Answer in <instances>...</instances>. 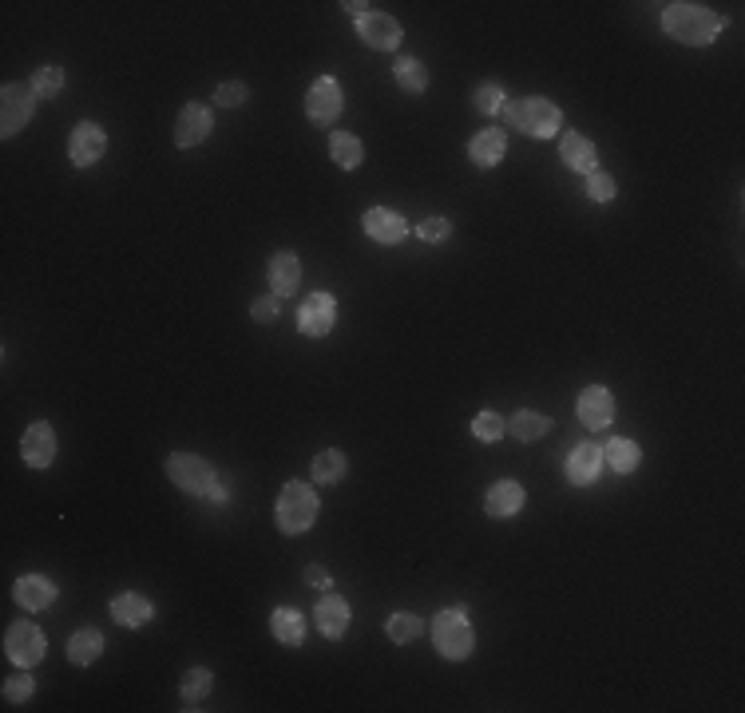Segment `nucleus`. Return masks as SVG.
I'll return each mask as SVG.
<instances>
[{
	"instance_id": "obj_1",
	"label": "nucleus",
	"mask_w": 745,
	"mask_h": 713,
	"mask_svg": "<svg viewBox=\"0 0 745 713\" xmlns=\"http://www.w3.org/2000/svg\"><path fill=\"white\" fill-rule=\"evenodd\" d=\"M662 28H666V36L678 40V44L706 48V44L718 40V32L726 28V20H722L714 8H706V4H686V0H678V4H666V8H662Z\"/></svg>"
},
{
	"instance_id": "obj_2",
	"label": "nucleus",
	"mask_w": 745,
	"mask_h": 713,
	"mask_svg": "<svg viewBox=\"0 0 745 713\" xmlns=\"http://www.w3.org/2000/svg\"><path fill=\"white\" fill-rule=\"evenodd\" d=\"M318 492L302 480H290L282 492H278V504H274V519H278V531L282 535H302L318 523Z\"/></svg>"
},
{
	"instance_id": "obj_3",
	"label": "nucleus",
	"mask_w": 745,
	"mask_h": 713,
	"mask_svg": "<svg viewBox=\"0 0 745 713\" xmlns=\"http://www.w3.org/2000/svg\"><path fill=\"white\" fill-rule=\"evenodd\" d=\"M500 115H504L516 131H524V135H532V139H551V135H559V127H563V111L551 100H543V96H528V100H520V103H508Z\"/></svg>"
},
{
	"instance_id": "obj_4",
	"label": "nucleus",
	"mask_w": 745,
	"mask_h": 713,
	"mask_svg": "<svg viewBox=\"0 0 745 713\" xmlns=\"http://www.w3.org/2000/svg\"><path fill=\"white\" fill-rule=\"evenodd\" d=\"M432 638H436V650H440L448 662H464V658L476 650V630H472L464 607H448V611L436 614Z\"/></svg>"
},
{
	"instance_id": "obj_5",
	"label": "nucleus",
	"mask_w": 745,
	"mask_h": 713,
	"mask_svg": "<svg viewBox=\"0 0 745 713\" xmlns=\"http://www.w3.org/2000/svg\"><path fill=\"white\" fill-rule=\"evenodd\" d=\"M167 476L187 496H211V488L218 484L211 464L203 456H191V452H171L167 456Z\"/></svg>"
},
{
	"instance_id": "obj_6",
	"label": "nucleus",
	"mask_w": 745,
	"mask_h": 713,
	"mask_svg": "<svg viewBox=\"0 0 745 713\" xmlns=\"http://www.w3.org/2000/svg\"><path fill=\"white\" fill-rule=\"evenodd\" d=\"M4 654H8V662H12L16 670L40 666V662H44V630L32 626V622H24V618L12 622L8 634H4Z\"/></svg>"
},
{
	"instance_id": "obj_7",
	"label": "nucleus",
	"mask_w": 745,
	"mask_h": 713,
	"mask_svg": "<svg viewBox=\"0 0 745 713\" xmlns=\"http://www.w3.org/2000/svg\"><path fill=\"white\" fill-rule=\"evenodd\" d=\"M36 92H32V84H4V92H0V135L4 139H12L32 115H36Z\"/></svg>"
},
{
	"instance_id": "obj_8",
	"label": "nucleus",
	"mask_w": 745,
	"mask_h": 713,
	"mask_svg": "<svg viewBox=\"0 0 745 713\" xmlns=\"http://www.w3.org/2000/svg\"><path fill=\"white\" fill-rule=\"evenodd\" d=\"M341 107H345V96H341V84L333 76H321V80L310 84V92H306V115H310V123L329 127L341 115Z\"/></svg>"
},
{
	"instance_id": "obj_9",
	"label": "nucleus",
	"mask_w": 745,
	"mask_h": 713,
	"mask_svg": "<svg viewBox=\"0 0 745 713\" xmlns=\"http://www.w3.org/2000/svg\"><path fill=\"white\" fill-rule=\"evenodd\" d=\"M107 151V135L100 123H76V131H72V139H68V159L76 163V167H92V163H100Z\"/></svg>"
},
{
	"instance_id": "obj_10",
	"label": "nucleus",
	"mask_w": 745,
	"mask_h": 713,
	"mask_svg": "<svg viewBox=\"0 0 745 713\" xmlns=\"http://www.w3.org/2000/svg\"><path fill=\"white\" fill-rule=\"evenodd\" d=\"M333 325H337V302H333V294H325V290L310 294L302 302V309H298V329L306 337H325Z\"/></svg>"
},
{
	"instance_id": "obj_11",
	"label": "nucleus",
	"mask_w": 745,
	"mask_h": 713,
	"mask_svg": "<svg viewBox=\"0 0 745 713\" xmlns=\"http://www.w3.org/2000/svg\"><path fill=\"white\" fill-rule=\"evenodd\" d=\"M361 226H365V234H369L373 242H381V246H397V242H405V234H409L405 214H397V210H389V206L365 210Z\"/></svg>"
},
{
	"instance_id": "obj_12",
	"label": "nucleus",
	"mask_w": 745,
	"mask_h": 713,
	"mask_svg": "<svg viewBox=\"0 0 745 713\" xmlns=\"http://www.w3.org/2000/svg\"><path fill=\"white\" fill-rule=\"evenodd\" d=\"M20 456H24L28 468H48V464L56 460V428L44 424V420H36V424L20 436Z\"/></svg>"
},
{
	"instance_id": "obj_13",
	"label": "nucleus",
	"mask_w": 745,
	"mask_h": 713,
	"mask_svg": "<svg viewBox=\"0 0 745 713\" xmlns=\"http://www.w3.org/2000/svg\"><path fill=\"white\" fill-rule=\"evenodd\" d=\"M357 32H361V40L369 48H381V52H389V48L401 44V24L389 12H361L357 16Z\"/></svg>"
},
{
	"instance_id": "obj_14",
	"label": "nucleus",
	"mask_w": 745,
	"mask_h": 713,
	"mask_svg": "<svg viewBox=\"0 0 745 713\" xmlns=\"http://www.w3.org/2000/svg\"><path fill=\"white\" fill-rule=\"evenodd\" d=\"M211 135V111L203 103H187L175 119V147H199Z\"/></svg>"
},
{
	"instance_id": "obj_15",
	"label": "nucleus",
	"mask_w": 745,
	"mask_h": 713,
	"mask_svg": "<svg viewBox=\"0 0 745 713\" xmlns=\"http://www.w3.org/2000/svg\"><path fill=\"white\" fill-rule=\"evenodd\" d=\"M12 599L24 611H48L56 603V583L44 579V575H20L16 587H12Z\"/></svg>"
},
{
	"instance_id": "obj_16",
	"label": "nucleus",
	"mask_w": 745,
	"mask_h": 713,
	"mask_svg": "<svg viewBox=\"0 0 745 713\" xmlns=\"http://www.w3.org/2000/svg\"><path fill=\"white\" fill-rule=\"evenodd\" d=\"M599 472H603V448H599V444H579V448L567 456V480H571L575 488L599 484Z\"/></svg>"
},
{
	"instance_id": "obj_17",
	"label": "nucleus",
	"mask_w": 745,
	"mask_h": 713,
	"mask_svg": "<svg viewBox=\"0 0 745 713\" xmlns=\"http://www.w3.org/2000/svg\"><path fill=\"white\" fill-rule=\"evenodd\" d=\"M266 278H270L274 298L294 294L298 282H302V262H298V254H294V250H278V254L270 258V266H266Z\"/></svg>"
},
{
	"instance_id": "obj_18",
	"label": "nucleus",
	"mask_w": 745,
	"mask_h": 713,
	"mask_svg": "<svg viewBox=\"0 0 745 713\" xmlns=\"http://www.w3.org/2000/svg\"><path fill=\"white\" fill-rule=\"evenodd\" d=\"M579 420L587 428H607L615 420V401H611V393L603 385H587L579 393Z\"/></svg>"
},
{
	"instance_id": "obj_19",
	"label": "nucleus",
	"mask_w": 745,
	"mask_h": 713,
	"mask_svg": "<svg viewBox=\"0 0 745 713\" xmlns=\"http://www.w3.org/2000/svg\"><path fill=\"white\" fill-rule=\"evenodd\" d=\"M520 508H524V488L516 480H496L484 496V511L492 519H512V515H520Z\"/></svg>"
},
{
	"instance_id": "obj_20",
	"label": "nucleus",
	"mask_w": 745,
	"mask_h": 713,
	"mask_svg": "<svg viewBox=\"0 0 745 713\" xmlns=\"http://www.w3.org/2000/svg\"><path fill=\"white\" fill-rule=\"evenodd\" d=\"M559 159H563L571 171H579V175H595V171H599V151H595V143L583 139V135H575V131L563 135Z\"/></svg>"
},
{
	"instance_id": "obj_21",
	"label": "nucleus",
	"mask_w": 745,
	"mask_h": 713,
	"mask_svg": "<svg viewBox=\"0 0 745 713\" xmlns=\"http://www.w3.org/2000/svg\"><path fill=\"white\" fill-rule=\"evenodd\" d=\"M349 618H353V611H349V603L341 595H325L318 607H314V622H318V630L325 638H345Z\"/></svg>"
},
{
	"instance_id": "obj_22",
	"label": "nucleus",
	"mask_w": 745,
	"mask_h": 713,
	"mask_svg": "<svg viewBox=\"0 0 745 713\" xmlns=\"http://www.w3.org/2000/svg\"><path fill=\"white\" fill-rule=\"evenodd\" d=\"M111 618L119 622V626H147L151 618H155V607H151V599H143V595H135V591H123V595H115L111 599Z\"/></svg>"
},
{
	"instance_id": "obj_23",
	"label": "nucleus",
	"mask_w": 745,
	"mask_h": 713,
	"mask_svg": "<svg viewBox=\"0 0 745 713\" xmlns=\"http://www.w3.org/2000/svg\"><path fill=\"white\" fill-rule=\"evenodd\" d=\"M508 155V135L504 131H480L472 143H468V159L476 163V167H496L500 159Z\"/></svg>"
},
{
	"instance_id": "obj_24",
	"label": "nucleus",
	"mask_w": 745,
	"mask_h": 713,
	"mask_svg": "<svg viewBox=\"0 0 745 713\" xmlns=\"http://www.w3.org/2000/svg\"><path fill=\"white\" fill-rule=\"evenodd\" d=\"M270 634H274L282 646H302V638H306V618H302V611L278 607V611L270 614Z\"/></svg>"
},
{
	"instance_id": "obj_25",
	"label": "nucleus",
	"mask_w": 745,
	"mask_h": 713,
	"mask_svg": "<svg viewBox=\"0 0 745 713\" xmlns=\"http://www.w3.org/2000/svg\"><path fill=\"white\" fill-rule=\"evenodd\" d=\"M100 654H104V634H100L96 626H80V630L72 634V642H68V658H72L76 666H92Z\"/></svg>"
},
{
	"instance_id": "obj_26",
	"label": "nucleus",
	"mask_w": 745,
	"mask_h": 713,
	"mask_svg": "<svg viewBox=\"0 0 745 713\" xmlns=\"http://www.w3.org/2000/svg\"><path fill=\"white\" fill-rule=\"evenodd\" d=\"M329 155H333V163H337L341 171H357L361 159H365V147H361L357 135H349V131H333V135H329Z\"/></svg>"
},
{
	"instance_id": "obj_27",
	"label": "nucleus",
	"mask_w": 745,
	"mask_h": 713,
	"mask_svg": "<svg viewBox=\"0 0 745 713\" xmlns=\"http://www.w3.org/2000/svg\"><path fill=\"white\" fill-rule=\"evenodd\" d=\"M603 460L619 472V476H627V472H635L642 460L639 444L635 440H627V436H615V440H607V448H603Z\"/></svg>"
},
{
	"instance_id": "obj_28",
	"label": "nucleus",
	"mask_w": 745,
	"mask_h": 713,
	"mask_svg": "<svg viewBox=\"0 0 745 713\" xmlns=\"http://www.w3.org/2000/svg\"><path fill=\"white\" fill-rule=\"evenodd\" d=\"M393 80H397V88L409 92V96H421L428 88V72L417 56H401L397 68H393Z\"/></svg>"
},
{
	"instance_id": "obj_29",
	"label": "nucleus",
	"mask_w": 745,
	"mask_h": 713,
	"mask_svg": "<svg viewBox=\"0 0 745 713\" xmlns=\"http://www.w3.org/2000/svg\"><path fill=\"white\" fill-rule=\"evenodd\" d=\"M214 686V674L207 670V666H195V670H187L183 674V686H179V694H183V702H187V710H195L207 694H211Z\"/></svg>"
},
{
	"instance_id": "obj_30",
	"label": "nucleus",
	"mask_w": 745,
	"mask_h": 713,
	"mask_svg": "<svg viewBox=\"0 0 745 713\" xmlns=\"http://www.w3.org/2000/svg\"><path fill=\"white\" fill-rule=\"evenodd\" d=\"M314 484H341V476L349 472V464H345V456L337 452V448H325V452H318L314 456Z\"/></svg>"
},
{
	"instance_id": "obj_31",
	"label": "nucleus",
	"mask_w": 745,
	"mask_h": 713,
	"mask_svg": "<svg viewBox=\"0 0 745 713\" xmlns=\"http://www.w3.org/2000/svg\"><path fill=\"white\" fill-rule=\"evenodd\" d=\"M508 428H512V436H516V440L532 444V440H539V436H543V432L551 428V420H547L543 412H532V408H520V412L512 416V424H508Z\"/></svg>"
},
{
	"instance_id": "obj_32",
	"label": "nucleus",
	"mask_w": 745,
	"mask_h": 713,
	"mask_svg": "<svg viewBox=\"0 0 745 713\" xmlns=\"http://www.w3.org/2000/svg\"><path fill=\"white\" fill-rule=\"evenodd\" d=\"M421 626H425V622H421L417 614L401 611V614H393V618L385 622V634H389L393 642H401V646H405V642H413V638L421 634Z\"/></svg>"
},
{
	"instance_id": "obj_33",
	"label": "nucleus",
	"mask_w": 745,
	"mask_h": 713,
	"mask_svg": "<svg viewBox=\"0 0 745 713\" xmlns=\"http://www.w3.org/2000/svg\"><path fill=\"white\" fill-rule=\"evenodd\" d=\"M504 428H508V424H504L496 412H488V408H484V412L472 420V436H476V440H484V444L500 440V436H504Z\"/></svg>"
},
{
	"instance_id": "obj_34",
	"label": "nucleus",
	"mask_w": 745,
	"mask_h": 713,
	"mask_svg": "<svg viewBox=\"0 0 745 713\" xmlns=\"http://www.w3.org/2000/svg\"><path fill=\"white\" fill-rule=\"evenodd\" d=\"M32 92L44 96V100H48V96H60V92H64V72H60V68H40V72L32 76Z\"/></svg>"
},
{
	"instance_id": "obj_35",
	"label": "nucleus",
	"mask_w": 745,
	"mask_h": 713,
	"mask_svg": "<svg viewBox=\"0 0 745 713\" xmlns=\"http://www.w3.org/2000/svg\"><path fill=\"white\" fill-rule=\"evenodd\" d=\"M32 694H36L32 674H12V678L4 682V702H12V706H24Z\"/></svg>"
},
{
	"instance_id": "obj_36",
	"label": "nucleus",
	"mask_w": 745,
	"mask_h": 713,
	"mask_svg": "<svg viewBox=\"0 0 745 713\" xmlns=\"http://www.w3.org/2000/svg\"><path fill=\"white\" fill-rule=\"evenodd\" d=\"M476 107H480L484 115H500V111L508 107V96H504L500 84H480V88H476Z\"/></svg>"
},
{
	"instance_id": "obj_37",
	"label": "nucleus",
	"mask_w": 745,
	"mask_h": 713,
	"mask_svg": "<svg viewBox=\"0 0 745 713\" xmlns=\"http://www.w3.org/2000/svg\"><path fill=\"white\" fill-rule=\"evenodd\" d=\"M615 191H619V187H615V179H611V175H603V171L587 175V199H591V203H599V206L611 203V199H615Z\"/></svg>"
},
{
	"instance_id": "obj_38",
	"label": "nucleus",
	"mask_w": 745,
	"mask_h": 713,
	"mask_svg": "<svg viewBox=\"0 0 745 713\" xmlns=\"http://www.w3.org/2000/svg\"><path fill=\"white\" fill-rule=\"evenodd\" d=\"M417 234H421L425 242H444V238L452 234V222H448V218H425Z\"/></svg>"
},
{
	"instance_id": "obj_39",
	"label": "nucleus",
	"mask_w": 745,
	"mask_h": 713,
	"mask_svg": "<svg viewBox=\"0 0 745 713\" xmlns=\"http://www.w3.org/2000/svg\"><path fill=\"white\" fill-rule=\"evenodd\" d=\"M246 84H222L218 92H214V103H222V107H238V103H246Z\"/></svg>"
},
{
	"instance_id": "obj_40",
	"label": "nucleus",
	"mask_w": 745,
	"mask_h": 713,
	"mask_svg": "<svg viewBox=\"0 0 745 713\" xmlns=\"http://www.w3.org/2000/svg\"><path fill=\"white\" fill-rule=\"evenodd\" d=\"M250 313H254V321H274L278 317V298L270 294V298H258L254 306H250Z\"/></svg>"
},
{
	"instance_id": "obj_41",
	"label": "nucleus",
	"mask_w": 745,
	"mask_h": 713,
	"mask_svg": "<svg viewBox=\"0 0 745 713\" xmlns=\"http://www.w3.org/2000/svg\"><path fill=\"white\" fill-rule=\"evenodd\" d=\"M306 579H310L314 587H321V591L329 587V571H325V567H318V563H314V567H306Z\"/></svg>"
},
{
	"instance_id": "obj_42",
	"label": "nucleus",
	"mask_w": 745,
	"mask_h": 713,
	"mask_svg": "<svg viewBox=\"0 0 745 713\" xmlns=\"http://www.w3.org/2000/svg\"><path fill=\"white\" fill-rule=\"evenodd\" d=\"M207 500H214L218 508H222V504H230V488H226V484L218 480V484H214V488H211V496H207Z\"/></svg>"
}]
</instances>
